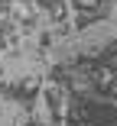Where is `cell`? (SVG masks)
<instances>
[{"label": "cell", "mask_w": 117, "mask_h": 126, "mask_svg": "<svg viewBox=\"0 0 117 126\" xmlns=\"http://www.w3.org/2000/svg\"><path fill=\"white\" fill-rule=\"evenodd\" d=\"M23 126H46V120H26Z\"/></svg>", "instance_id": "obj_1"}, {"label": "cell", "mask_w": 117, "mask_h": 126, "mask_svg": "<svg viewBox=\"0 0 117 126\" xmlns=\"http://www.w3.org/2000/svg\"><path fill=\"white\" fill-rule=\"evenodd\" d=\"M0 78H3V62H0Z\"/></svg>", "instance_id": "obj_2"}]
</instances>
